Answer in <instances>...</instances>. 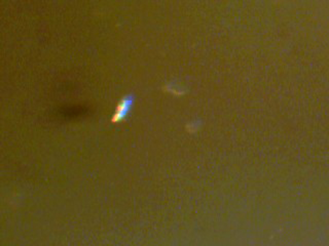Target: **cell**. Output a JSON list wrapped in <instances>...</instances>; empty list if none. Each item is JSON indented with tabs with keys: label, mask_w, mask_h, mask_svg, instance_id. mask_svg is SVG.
Here are the masks:
<instances>
[{
	"label": "cell",
	"mask_w": 329,
	"mask_h": 246,
	"mask_svg": "<svg viewBox=\"0 0 329 246\" xmlns=\"http://www.w3.org/2000/svg\"><path fill=\"white\" fill-rule=\"evenodd\" d=\"M133 104V98L132 97H126L124 98L121 103L118 104L115 113L112 118V122H119L123 119H125L131 109V106Z\"/></svg>",
	"instance_id": "6da1fadb"
}]
</instances>
